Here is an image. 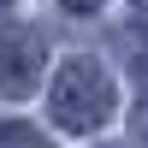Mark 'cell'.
<instances>
[{
  "label": "cell",
  "instance_id": "1",
  "mask_svg": "<svg viewBox=\"0 0 148 148\" xmlns=\"http://www.w3.org/2000/svg\"><path fill=\"white\" fill-rule=\"evenodd\" d=\"M47 107H53V125L59 130H101L107 119H113L119 95H113V77H107L95 59H65L53 77V95H47Z\"/></svg>",
  "mask_w": 148,
  "mask_h": 148
},
{
  "label": "cell",
  "instance_id": "2",
  "mask_svg": "<svg viewBox=\"0 0 148 148\" xmlns=\"http://www.w3.org/2000/svg\"><path fill=\"white\" fill-rule=\"evenodd\" d=\"M42 36L30 30V24H6L0 30V95H30L36 83H42Z\"/></svg>",
  "mask_w": 148,
  "mask_h": 148
},
{
  "label": "cell",
  "instance_id": "3",
  "mask_svg": "<svg viewBox=\"0 0 148 148\" xmlns=\"http://www.w3.org/2000/svg\"><path fill=\"white\" fill-rule=\"evenodd\" d=\"M0 148H47V136L30 130V125H18V119H6L0 125Z\"/></svg>",
  "mask_w": 148,
  "mask_h": 148
},
{
  "label": "cell",
  "instance_id": "4",
  "mask_svg": "<svg viewBox=\"0 0 148 148\" xmlns=\"http://www.w3.org/2000/svg\"><path fill=\"white\" fill-rule=\"evenodd\" d=\"M65 12H101V0H59Z\"/></svg>",
  "mask_w": 148,
  "mask_h": 148
},
{
  "label": "cell",
  "instance_id": "5",
  "mask_svg": "<svg viewBox=\"0 0 148 148\" xmlns=\"http://www.w3.org/2000/svg\"><path fill=\"white\" fill-rule=\"evenodd\" d=\"M136 125H142V136H148V95H142V107H136Z\"/></svg>",
  "mask_w": 148,
  "mask_h": 148
},
{
  "label": "cell",
  "instance_id": "6",
  "mask_svg": "<svg viewBox=\"0 0 148 148\" xmlns=\"http://www.w3.org/2000/svg\"><path fill=\"white\" fill-rule=\"evenodd\" d=\"M136 12H148V0H136Z\"/></svg>",
  "mask_w": 148,
  "mask_h": 148
}]
</instances>
